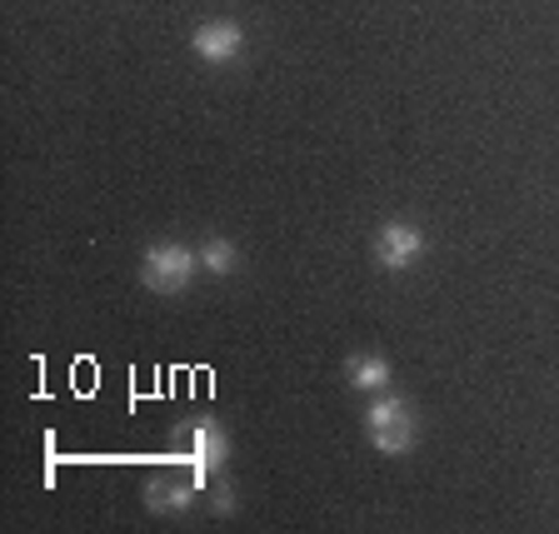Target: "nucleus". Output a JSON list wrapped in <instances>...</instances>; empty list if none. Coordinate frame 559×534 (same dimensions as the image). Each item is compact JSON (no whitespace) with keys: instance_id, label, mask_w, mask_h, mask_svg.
Listing matches in <instances>:
<instances>
[{"instance_id":"0eeeda50","label":"nucleus","mask_w":559,"mask_h":534,"mask_svg":"<svg viewBox=\"0 0 559 534\" xmlns=\"http://www.w3.org/2000/svg\"><path fill=\"white\" fill-rule=\"evenodd\" d=\"M200 270L215 280L235 275L240 270V250H235V240H225V235H205V245H200Z\"/></svg>"},{"instance_id":"f257e3e1","label":"nucleus","mask_w":559,"mask_h":534,"mask_svg":"<svg viewBox=\"0 0 559 534\" xmlns=\"http://www.w3.org/2000/svg\"><path fill=\"white\" fill-rule=\"evenodd\" d=\"M365 435H370V444L380 454H409L415 450V435H419V419L415 410H409V400L400 395H374L370 410H365Z\"/></svg>"},{"instance_id":"1a4fd4ad","label":"nucleus","mask_w":559,"mask_h":534,"mask_svg":"<svg viewBox=\"0 0 559 534\" xmlns=\"http://www.w3.org/2000/svg\"><path fill=\"white\" fill-rule=\"evenodd\" d=\"M230 505H235V500H230V489L221 485V489H215V510H221V514H230Z\"/></svg>"},{"instance_id":"6e6552de","label":"nucleus","mask_w":559,"mask_h":534,"mask_svg":"<svg viewBox=\"0 0 559 534\" xmlns=\"http://www.w3.org/2000/svg\"><path fill=\"white\" fill-rule=\"evenodd\" d=\"M145 500H151V510H170V514H186L190 505H195V485H170V479H155L151 489H145Z\"/></svg>"},{"instance_id":"20e7f679","label":"nucleus","mask_w":559,"mask_h":534,"mask_svg":"<svg viewBox=\"0 0 559 534\" xmlns=\"http://www.w3.org/2000/svg\"><path fill=\"white\" fill-rule=\"evenodd\" d=\"M190 50H195L205 66H230V60L245 50V31L235 21H205V25H195V35H190Z\"/></svg>"},{"instance_id":"7ed1b4c3","label":"nucleus","mask_w":559,"mask_h":534,"mask_svg":"<svg viewBox=\"0 0 559 534\" xmlns=\"http://www.w3.org/2000/svg\"><path fill=\"white\" fill-rule=\"evenodd\" d=\"M425 256V230L409 221H390L374 230V260L384 270H409L415 260Z\"/></svg>"},{"instance_id":"f03ea898","label":"nucleus","mask_w":559,"mask_h":534,"mask_svg":"<svg viewBox=\"0 0 559 534\" xmlns=\"http://www.w3.org/2000/svg\"><path fill=\"white\" fill-rule=\"evenodd\" d=\"M195 270H200V250L160 240L140 256V285H145L151 295H180V290L195 285Z\"/></svg>"},{"instance_id":"423d86ee","label":"nucleus","mask_w":559,"mask_h":534,"mask_svg":"<svg viewBox=\"0 0 559 534\" xmlns=\"http://www.w3.org/2000/svg\"><path fill=\"white\" fill-rule=\"evenodd\" d=\"M345 380H349V390H360V395H384L390 380H395V370H390V360L374 355V349H355L345 360Z\"/></svg>"},{"instance_id":"39448f33","label":"nucleus","mask_w":559,"mask_h":534,"mask_svg":"<svg viewBox=\"0 0 559 534\" xmlns=\"http://www.w3.org/2000/svg\"><path fill=\"white\" fill-rule=\"evenodd\" d=\"M186 435H190V460H195L190 485L205 489L210 479H215V470H221V460H225V430L215 425V419H195Z\"/></svg>"}]
</instances>
